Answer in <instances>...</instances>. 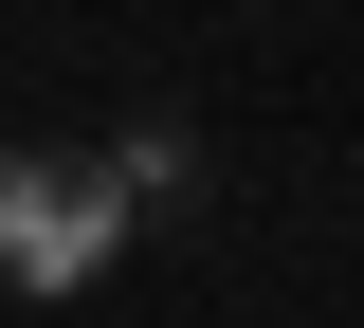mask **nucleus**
I'll use <instances>...</instances> for the list:
<instances>
[{"mask_svg":"<svg viewBox=\"0 0 364 328\" xmlns=\"http://www.w3.org/2000/svg\"><path fill=\"white\" fill-rule=\"evenodd\" d=\"M128 219H146V201L109 183V146H91V164H73V146H0V292H37V310L91 292Z\"/></svg>","mask_w":364,"mask_h":328,"instance_id":"obj_1","label":"nucleus"},{"mask_svg":"<svg viewBox=\"0 0 364 328\" xmlns=\"http://www.w3.org/2000/svg\"><path fill=\"white\" fill-rule=\"evenodd\" d=\"M109 183H128V201H182V183H200V128H182V110H128V128H109Z\"/></svg>","mask_w":364,"mask_h":328,"instance_id":"obj_2","label":"nucleus"}]
</instances>
